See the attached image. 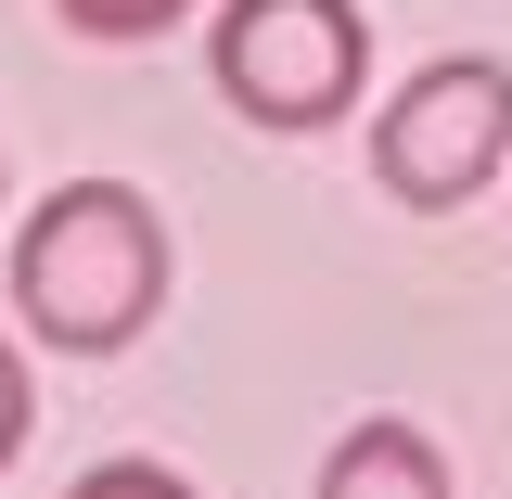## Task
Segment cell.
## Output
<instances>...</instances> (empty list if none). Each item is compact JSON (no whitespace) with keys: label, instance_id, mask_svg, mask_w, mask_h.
<instances>
[{"label":"cell","instance_id":"3","mask_svg":"<svg viewBox=\"0 0 512 499\" xmlns=\"http://www.w3.org/2000/svg\"><path fill=\"white\" fill-rule=\"evenodd\" d=\"M512 167V64L500 52H448L423 64L397 103L372 116V180L410 205V218H448Z\"/></svg>","mask_w":512,"mask_h":499},{"label":"cell","instance_id":"6","mask_svg":"<svg viewBox=\"0 0 512 499\" xmlns=\"http://www.w3.org/2000/svg\"><path fill=\"white\" fill-rule=\"evenodd\" d=\"M64 499H205L192 474H167V461H90Z\"/></svg>","mask_w":512,"mask_h":499},{"label":"cell","instance_id":"5","mask_svg":"<svg viewBox=\"0 0 512 499\" xmlns=\"http://www.w3.org/2000/svg\"><path fill=\"white\" fill-rule=\"evenodd\" d=\"M77 39H154V26H180L192 0H52Z\"/></svg>","mask_w":512,"mask_h":499},{"label":"cell","instance_id":"2","mask_svg":"<svg viewBox=\"0 0 512 499\" xmlns=\"http://www.w3.org/2000/svg\"><path fill=\"white\" fill-rule=\"evenodd\" d=\"M205 77L244 128H333V116H359L372 26H359V0H218Z\"/></svg>","mask_w":512,"mask_h":499},{"label":"cell","instance_id":"1","mask_svg":"<svg viewBox=\"0 0 512 499\" xmlns=\"http://www.w3.org/2000/svg\"><path fill=\"white\" fill-rule=\"evenodd\" d=\"M167 308V218L128 180H64L13 231V320L64 359H116Z\"/></svg>","mask_w":512,"mask_h":499},{"label":"cell","instance_id":"7","mask_svg":"<svg viewBox=\"0 0 512 499\" xmlns=\"http://www.w3.org/2000/svg\"><path fill=\"white\" fill-rule=\"evenodd\" d=\"M13 448H26V346L0 333V474H13Z\"/></svg>","mask_w":512,"mask_h":499},{"label":"cell","instance_id":"4","mask_svg":"<svg viewBox=\"0 0 512 499\" xmlns=\"http://www.w3.org/2000/svg\"><path fill=\"white\" fill-rule=\"evenodd\" d=\"M308 499H448V448L423 436V423L372 410L359 436H333V461H320Z\"/></svg>","mask_w":512,"mask_h":499}]
</instances>
